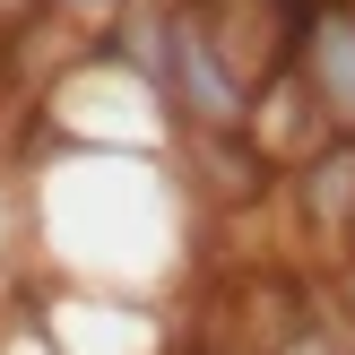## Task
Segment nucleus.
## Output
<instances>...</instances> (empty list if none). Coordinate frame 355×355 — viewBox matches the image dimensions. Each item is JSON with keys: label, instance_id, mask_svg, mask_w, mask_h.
<instances>
[{"label": "nucleus", "instance_id": "nucleus-1", "mask_svg": "<svg viewBox=\"0 0 355 355\" xmlns=\"http://www.w3.org/2000/svg\"><path fill=\"white\" fill-rule=\"evenodd\" d=\"M286 69H295V87L312 96V113H321L338 139H355V9H347V0H312Z\"/></svg>", "mask_w": 355, "mask_h": 355}, {"label": "nucleus", "instance_id": "nucleus-2", "mask_svg": "<svg viewBox=\"0 0 355 355\" xmlns=\"http://www.w3.org/2000/svg\"><path fill=\"white\" fill-rule=\"evenodd\" d=\"M277 191L295 200V225H304V234H321L329 252H347V217H355V139L329 130L312 156H295V165L277 173Z\"/></svg>", "mask_w": 355, "mask_h": 355}, {"label": "nucleus", "instance_id": "nucleus-3", "mask_svg": "<svg viewBox=\"0 0 355 355\" xmlns=\"http://www.w3.org/2000/svg\"><path fill=\"white\" fill-rule=\"evenodd\" d=\"M347 252H355V217H347Z\"/></svg>", "mask_w": 355, "mask_h": 355}]
</instances>
